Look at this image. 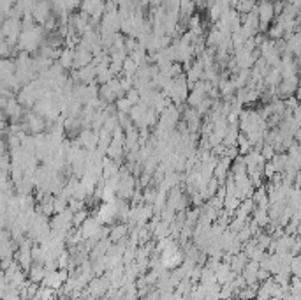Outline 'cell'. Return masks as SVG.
Listing matches in <instances>:
<instances>
[{
    "label": "cell",
    "instance_id": "7a4b0ae2",
    "mask_svg": "<svg viewBox=\"0 0 301 300\" xmlns=\"http://www.w3.org/2000/svg\"><path fill=\"white\" fill-rule=\"evenodd\" d=\"M123 233H125V226L115 228V230H113V237H111V240H116V238L123 237Z\"/></svg>",
    "mask_w": 301,
    "mask_h": 300
},
{
    "label": "cell",
    "instance_id": "6da1fadb",
    "mask_svg": "<svg viewBox=\"0 0 301 300\" xmlns=\"http://www.w3.org/2000/svg\"><path fill=\"white\" fill-rule=\"evenodd\" d=\"M28 277L34 284L43 283V279L46 277V268H44V263H34L32 267L28 268Z\"/></svg>",
    "mask_w": 301,
    "mask_h": 300
}]
</instances>
